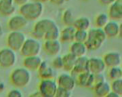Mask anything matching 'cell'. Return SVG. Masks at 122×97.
I'll list each match as a JSON object with an SVG mask.
<instances>
[{
	"instance_id": "obj_5",
	"label": "cell",
	"mask_w": 122,
	"mask_h": 97,
	"mask_svg": "<svg viewBox=\"0 0 122 97\" xmlns=\"http://www.w3.org/2000/svg\"><path fill=\"white\" fill-rule=\"evenodd\" d=\"M25 41V37L22 33L13 31L10 33L7 37V45L9 48L12 50H19Z\"/></svg>"
},
{
	"instance_id": "obj_11",
	"label": "cell",
	"mask_w": 122,
	"mask_h": 97,
	"mask_svg": "<svg viewBox=\"0 0 122 97\" xmlns=\"http://www.w3.org/2000/svg\"><path fill=\"white\" fill-rule=\"evenodd\" d=\"M26 20L23 16H16L14 17L11 18L8 21V28L12 31H17L20 29H22L25 26H26Z\"/></svg>"
},
{
	"instance_id": "obj_4",
	"label": "cell",
	"mask_w": 122,
	"mask_h": 97,
	"mask_svg": "<svg viewBox=\"0 0 122 97\" xmlns=\"http://www.w3.org/2000/svg\"><path fill=\"white\" fill-rule=\"evenodd\" d=\"M41 48L39 43L34 39H29L25 41L21 47L20 52L25 56H37Z\"/></svg>"
},
{
	"instance_id": "obj_29",
	"label": "cell",
	"mask_w": 122,
	"mask_h": 97,
	"mask_svg": "<svg viewBox=\"0 0 122 97\" xmlns=\"http://www.w3.org/2000/svg\"><path fill=\"white\" fill-rule=\"evenodd\" d=\"M56 97H70L71 96V92L70 90H68L66 89H65L61 87H57L56 92Z\"/></svg>"
},
{
	"instance_id": "obj_6",
	"label": "cell",
	"mask_w": 122,
	"mask_h": 97,
	"mask_svg": "<svg viewBox=\"0 0 122 97\" xmlns=\"http://www.w3.org/2000/svg\"><path fill=\"white\" fill-rule=\"evenodd\" d=\"M39 87V92L43 97H54L56 94L57 86L51 79H42Z\"/></svg>"
},
{
	"instance_id": "obj_31",
	"label": "cell",
	"mask_w": 122,
	"mask_h": 97,
	"mask_svg": "<svg viewBox=\"0 0 122 97\" xmlns=\"http://www.w3.org/2000/svg\"><path fill=\"white\" fill-rule=\"evenodd\" d=\"M8 97H22V94H21V93H20V92L19 90H11V91L8 93Z\"/></svg>"
},
{
	"instance_id": "obj_10",
	"label": "cell",
	"mask_w": 122,
	"mask_h": 97,
	"mask_svg": "<svg viewBox=\"0 0 122 97\" xmlns=\"http://www.w3.org/2000/svg\"><path fill=\"white\" fill-rule=\"evenodd\" d=\"M45 52L48 55H57L61 50V45L56 40H46L43 45Z\"/></svg>"
},
{
	"instance_id": "obj_23",
	"label": "cell",
	"mask_w": 122,
	"mask_h": 97,
	"mask_svg": "<svg viewBox=\"0 0 122 97\" xmlns=\"http://www.w3.org/2000/svg\"><path fill=\"white\" fill-rule=\"evenodd\" d=\"M59 36L58 28L54 24L50 29L47 31V33L44 35V39L46 40H56Z\"/></svg>"
},
{
	"instance_id": "obj_32",
	"label": "cell",
	"mask_w": 122,
	"mask_h": 97,
	"mask_svg": "<svg viewBox=\"0 0 122 97\" xmlns=\"http://www.w3.org/2000/svg\"><path fill=\"white\" fill-rule=\"evenodd\" d=\"M13 1L16 4L22 5L27 1V0H13Z\"/></svg>"
},
{
	"instance_id": "obj_38",
	"label": "cell",
	"mask_w": 122,
	"mask_h": 97,
	"mask_svg": "<svg viewBox=\"0 0 122 97\" xmlns=\"http://www.w3.org/2000/svg\"><path fill=\"white\" fill-rule=\"evenodd\" d=\"M2 33H3V29H2L1 25V24H0V36L2 35Z\"/></svg>"
},
{
	"instance_id": "obj_22",
	"label": "cell",
	"mask_w": 122,
	"mask_h": 97,
	"mask_svg": "<svg viewBox=\"0 0 122 97\" xmlns=\"http://www.w3.org/2000/svg\"><path fill=\"white\" fill-rule=\"evenodd\" d=\"M15 8L11 3L0 1V14L3 16H10L13 13Z\"/></svg>"
},
{
	"instance_id": "obj_12",
	"label": "cell",
	"mask_w": 122,
	"mask_h": 97,
	"mask_svg": "<svg viewBox=\"0 0 122 97\" xmlns=\"http://www.w3.org/2000/svg\"><path fill=\"white\" fill-rule=\"evenodd\" d=\"M103 62L105 64V66L113 67L117 66L121 62V58L119 54L116 52H111L106 54L104 56Z\"/></svg>"
},
{
	"instance_id": "obj_34",
	"label": "cell",
	"mask_w": 122,
	"mask_h": 97,
	"mask_svg": "<svg viewBox=\"0 0 122 97\" xmlns=\"http://www.w3.org/2000/svg\"><path fill=\"white\" fill-rule=\"evenodd\" d=\"M119 95L117 94V93L114 92H109V94L107 95V97H119Z\"/></svg>"
},
{
	"instance_id": "obj_21",
	"label": "cell",
	"mask_w": 122,
	"mask_h": 97,
	"mask_svg": "<svg viewBox=\"0 0 122 97\" xmlns=\"http://www.w3.org/2000/svg\"><path fill=\"white\" fill-rule=\"evenodd\" d=\"M94 90H95V93L97 96L105 97V96H107L110 92V86L109 84L105 82L104 81L98 85H97L96 87L94 88Z\"/></svg>"
},
{
	"instance_id": "obj_19",
	"label": "cell",
	"mask_w": 122,
	"mask_h": 97,
	"mask_svg": "<svg viewBox=\"0 0 122 97\" xmlns=\"http://www.w3.org/2000/svg\"><path fill=\"white\" fill-rule=\"evenodd\" d=\"M71 52L76 57H79L83 56V54L86 53V46L83 43L81 42H75L71 46Z\"/></svg>"
},
{
	"instance_id": "obj_24",
	"label": "cell",
	"mask_w": 122,
	"mask_h": 97,
	"mask_svg": "<svg viewBox=\"0 0 122 97\" xmlns=\"http://www.w3.org/2000/svg\"><path fill=\"white\" fill-rule=\"evenodd\" d=\"M89 20L86 18H81L73 22V26L76 30H86L89 26Z\"/></svg>"
},
{
	"instance_id": "obj_30",
	"label": "cell",
	"mask_w": 122,
	"mask_h": 97,
	"mask_svg": "<svg viewBox=\"0 0 122 97\" xmlns=\"http://www.w3.org/2000/svg\"><path fill=\"white\" fill-rule=\"evenodd\" d=\"M53 65L56 68H62V60L61 56H57L53 61Z\"/></svg>"
},
{
	"instance_id": "obj_33",
	"label": "cell",
	"mask_w": 122,
	"mask_h": 97,
	"mask_svg": "<svg viewBox=\"0 0 122 97\" xmlns=\"http://www.w3.org/2000/svg\"><path fill=\"white\" fill-rule=\"evenodd\" d=\"M100 3L103 4H110L111 3H113L115 0H100Z\"/></svg>"
},
{
	"instance_id": "obj_27",
	"label": "cell",
	"mask_w": 122,
	"mask_h": 97,
	"mask_svg": "<svg viewBox=\"0 0 122 97\" xmlns=\"http://www.w3.org/2000/svg\"><path fill=\"white\" fill-rule=\"evenodd\" d=\"M112 90L114 92L117 93L119 95L122 94V79H115L112 83Z\"/></svg>"
},
{
	"instance_id": "obj_36",
	"label": "cell",
	"mask_w": 122,
	"mask_h": 97,
	"mask_svg": "<svg viewBox=\"0 0 122 97\" xmlns=\"http://www.w3.org/2000/svg\"><path fill=\"white\" fill-rule=\"evenodd\" d=\"M51 1L56 4H61L62 2H64V0H51Z\"/></svg>"
},
{
	"instance_id": "obj_1",
	"label": "cell",
	"mask_w": 122,
	"mask_h": 97,
	"mask_svg": "<svg viewBox=\"0 0 122 97\" xmlns=\"http://www.w3.org/2000/svg\"><path fill=\"white\" fill-rule=\"evenodd\" d=\"M106 37L104 31L97 27L96 29H93L89 31L87 39L83 44L86 48L92 50H96L100 48Z\"/></svg>"
},
{
	"instance_id": "obj_7",
	"label": "cell",
	"mask_w": 122,
	"mask_h": 97,
	"mask_svg": "<svg viewBox=\"0 0 122 97\" xmlns=\"http://www.w3.org/2000/svg\"><path fill=\"white\" fill-rule=\"evenodd\" d=\"M55 23L50 20H42L35 24L34 29L32 31V35L35 38L44 37L47 31Z\"/></svg>"
},
{
	"instance_id": "obj_25",
	"label": "cell",
	"mask_w": 122,
	"mask_h": 97,
	"mask_svg": "<svg viewBox=\"0 0 122 97\" xmlns=\"http://www.w3.org/2000/svg\"><path fill=\"white\" fill-rule=\"evenodd\" d=\"M109 76L111 79H120L122 77V70L117 66L111 67V69L109 71Z\"/></svg>"
},
{
	"instance_id": "obj_9",
	"label": "cell",
	"mask_w": 122,
	"mask_h": 97,
	"mask_svg": "<svg viewBox=\"0 0 122 97\" xmlns=\"http://www.w3.org/2000/svg\"><path fill=\"white\" fill-rule=\"evenodd\" d=\"M105 64L102 60L97 58H92L87 60V71L92 74L101 73L105 70Z\"/></svg>"
},
{
	"instance_id": "obj_20",
	"label": "cell",
	"mask_w": 122,
	"mask_h": 97,
	"mask_svg": "<svg viewBox=\"0 0 122 97\" xmlns=\"http://www.w3.org/2000/svg\"><path fill=\"white\" fill-rule=\"evenodd\" d=\"M110 17L119 19L122 18V0H117L113 5L111 6L109 10Z\"/></svg>"
},
{
	"instance_id": "obj_16",
	"label": "cell",
	"mask_w": 122,
	"mask_h": 97,
	"mask_svg": "<svg viewBox=\"0 0 122 97\" xmlns=\"http://www.w3.org/2000/svg\"><path fill=\"white\" fill-rule=\"evenodd\" d=\"M76 29L74 26H69L65 28L61 32L60 35V39L62 42H70L74 40V35Z\"/></svg>"
},
{
	"instance_id": "obj_17",
	"label": "cell",
	"mask_w": 122,
	"mask_h": 97,
	"mask_svg": "<svg viewBox=\"0 0 122 97\" xmlns=\"http://www.w3.org/2000/svg\"><path fill=\"white\" fill-rule=\"evenodd\" d=\"M104 32L106 37H113L118 35L119 33V26L117 23L115 22H107L104 26Z\"/></svg>"
},
{
	"instance_id": "obj_13",
	"label": "cell",
	"mask_w": 122,
	"mask_h": 97,
	"mask_svg": "<svg viewBox=\"0 0 122 97\" xmlns=\"http://www.w3.org/2000/svg\"><path fill=\"white\" fill-rule=\"evenodd\" d=\"M37 70H38V75L41 79H52L54 77L52 69L46 63V62H41Z\"/></svg>"
},
{
	"instance_id": "obj_35",
	"label": "cell",
	"mask_w": 122,
	"mask_h": 97,
	"mask_svg": "<svg viewBox=\"0 0 122 97\" xmlns=\"http://www.w3.org/2000/svg\"><path fill=\"white\" fill-rule=\"evenodd\" d=\"M4 90V83L0 79V92H1Z\"/></svg>"
},
{
	"instance_id": "obj_40",
	"label": "cell",
	"mask_w": 122,
	"mask_h": 97,
	"mask_svg": "<svg viewBox=\"0 0 122 97\" xmlns=\"http://www.w3.org/2000/svg\"><path fill=\"white\" fill-rule=\"evenodd\" d=\"M66 1H68V0H66Z\"/></svg>"
},
{
	"instance_id": "obj_39",
	"label": "cell",
	"mask_w": 122,
	"mask_h": 97,
	"mask_svg": "<svg viewBox=\"0 0 122 97\" xmlns=\"http://www.w3.org/2000/svg\"><path fill=\"white\" fill-rule=\"evenodd\" d=\"M35 1H39V2H41V1H47V0H34Z\"/></svg>"
},
{
	"instance_id": "obj_37",
	"label": "cell",
	"mask_w": 122,
	"mask_h": 97,
	"mask_svg": "<svg viewBox=\"0 0 122 97\" xmlns=\"http://www.w3.org/2000/svg\"><path fill=\"white\" fill-rule=\"evenodd\" d=\"M0 1H4V2H7V3H11V4H12L13 0H0Z\"/></svg>"
},
{
	"instance_id": "obj_2",
	"label": "cell",
	"mask_w": 122,
	"mask_h": 97,
	"mask_svg": "<svg viewBox=\"0 0 122 97\" xmlns=\"http://www.w3.org/2000/svg\"><path fill=\"white\" fill-rule=\"evenodd\" d=\"M10 79L13 86L22 88L29 83L30 73L26 69H17L11 73Z\"/></svg>"
},
{
	"instance_id": "obj_18",
	"label": "cell",
	"mask_w": 122,
	"mask_h": 97,
	"mask_svg": "<svg viewBox=\"0 0 122 97\" xmlns=\"http://www.w3.org/2000/svg\"><path fill=\"white\" fill-rule=\"evenodd\" d=\"M77 58V57H76L75 56H74L71 53L66 54L65 56H64L62 58V68L64 69H65V70L71 71L72 70V69L73 68V66H74Z\"/></svg>"
},
{
	"instance_id": "obj_14",
	"label": "cell",
	"mask_w": 122,
	"mask_h": 97,
	"mask_svg": "<svg viewBox=\"0 0 122 97\" xmlns=\"http://www.w3.org/2000/svg\"><path fill=\"white\" fill-rule=\"evenodd\" d=\"M58 87L66 89L68 90H72L75 86V80L72 77V76H70L66 74H62L58 77Z\"/></svg>"
},
{
	"instance_id": "obj_3",
	"label": "cell",
	"mask_w": 122,
	"mask_h": 97,
	"mask_svg": "<svg viewBox=\"0 0 122 97\" xmlns=\"http://www.w3.org/2000/svg\"><path fill=\"white\" fill-rule=\"evenodd\" d=\"M21 14L23 17L27 19L33 20L39 17L42 12V5L40 3L35 2L34 4L22 5L20 8Z\"/></svg>"
},
{
	"instance_id": "obj_8",
	"label": "cell",
	"mask_w": 122,
	"mask_h": 97,
	"mask_svg": "<svg viewBox=\"0 0 122 97\" xmlns=\"http://www.w3.org/2000/svg\"><path fill=\"white\" fill-rule=\"evenodd\" d=\"M15 61L16 55L12 49L4 48L0 50V65L2 67L12 66Z\"/></svg>"
},
{
	"instance_id": "obj_28",
	"label": "cell",
	"mask_w": 122,
	"mask_h": 97,
	"mask_svg": "<svg viewBox=\"0 0 122 97\" xmlns=\"http://www.w3.org/2000/svg\"><path fill=\"white\" fill-rule=\"evenodd\" d=\"M107 23V16L106 14H101L97 16L96 21H95V24L98 28L104 26Z\"/></svg>"
},
{
	"instance_id": "obj_15",
	"label": "cell",
	"mask_w": 122,
	"mask_h": 97,
	"mask_svg": "<svg viewBox=\"0 0 122 97\" xmlns=\"http://www.w3.org/2000/svg\"><path fill=\"white\" fill-rule=\"evenodd\" d=\"M41 62V59L37 56H26L24 60V65L26 69L30 71L37 70L38 67Z\"/></svg>"
},
{
	"instance_id": "obj_26",
	"label": "cell",
	"mask_w": 122,
	"mask_h": 97,
	"mask_svg": "<svg viewBox=\"0 0 122 97\" xmlns=\"http://www.w3.org/2000/svg\"><path fill=\"white\" fill-rule=\"evenodd\" d=\"M87 33L85 30H76L74 35V40L77 42L84 43L87 39Z\"/></svg>"
}]
</instances>
